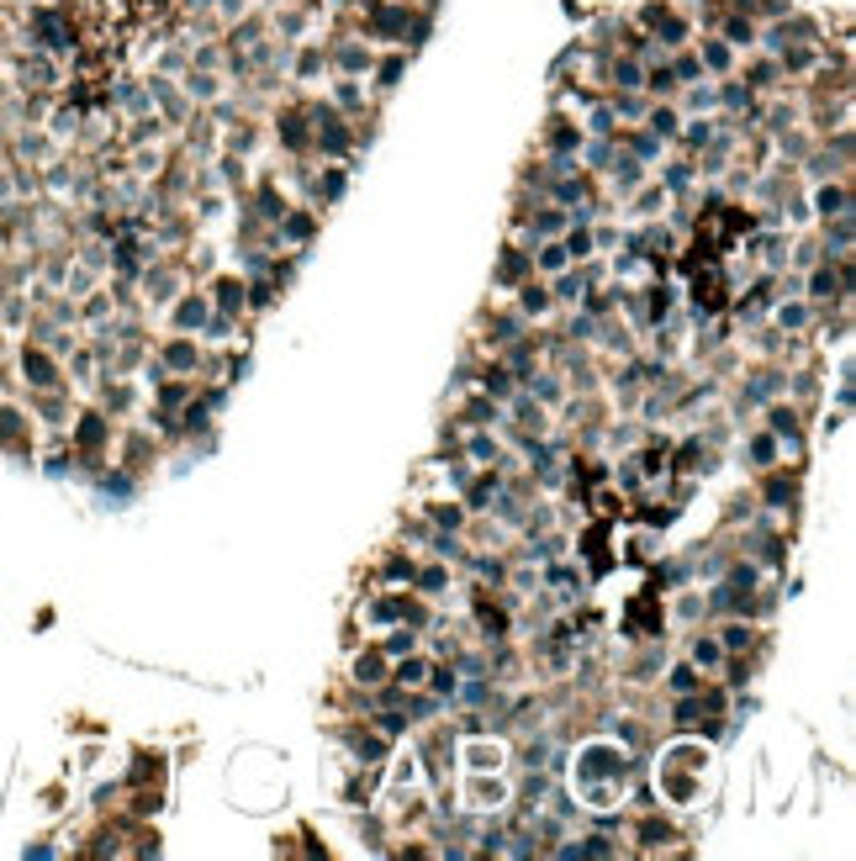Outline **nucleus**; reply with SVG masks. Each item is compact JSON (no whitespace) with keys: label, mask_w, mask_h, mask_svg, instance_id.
Here are the masks:
<instances>
[{"label":"nucleus","mask_w":856,"mask_h":861,"mask_svg":"<svg viewBox=\"0 0 856 861\" xmlns=\"http://www.w3.org/2000/svg\"><path fill=\"white\" fill-rule=\"evenodd\" d=\"M724 43H740V48H751V43H756V22H751L746 11L724 16Z\"/></svg>","instance_id":"f257e3e1"},{"label":"nucleus","mask_w":856,"mask_h":861,"mask_svg":"<svg viewBox=\"0 0 856 861\" xmlns=\"http://www.w3.org/2000/svg\"><path fill=\"white\" fill-rule=\"evenodd\" d=\"M608 74H613V85H619V90H640V85H645V69H640L635 59H613Z\"/></svg>","instance_id":"f03ea898"},{"label":"nucleus","mask_w":856,"mask_h":861,"mask_svg":"<svg viewBox=\"0 0 856 861\" xmlns=\"http://www.w3.org/2000/svg\"><path fill=\"white\" fill-rule=\"evenodd\" d=\"M333 64H339L344 74H360V69H370V48H360V43H339Z\"/></svg>","instance_id":"7ed1b4c3"},{"label":"nucleus","mask_w":856,"mask_h":861,"mask_svg":"<svg viewBox=\"0 0 856 861\" xmlns=\"http://www.w3.org/2000/svg\"><path fill=\"white\" fill-rule=\"evenodd\" d=\"M185 85H191V96H217V80H212V74H191Z\"/></svg>","instance_id":"20e7f679"},{"label":"nucleus","mask_w":856,"mask_h":861,"mask_svg":"<svg viewBox=\"0 0 856 861\" xmlns=\"http://www.w3.org/2000/svg\"><path fill=\"white\" fill-rule=\"evenodd\" d=\"M397 74H402V59H386V64H381V90H392Z\"/></svg>","instance_id":"39448f33"},{"label":"nucleus","mask_w":856,"mask_h":861,"mask_svg":"<svg viewBox=\"0 0 856 861\" xmlns=\"http://www.w3.org/2000/svg\"><path fill=\"white\" fill-rule=\"evenodd\" d=\"M11 96H16V90H11L6 80H0V117H6V106H11Z\"/></svg>","instance_id":"423d86ee"}]
</instances>
